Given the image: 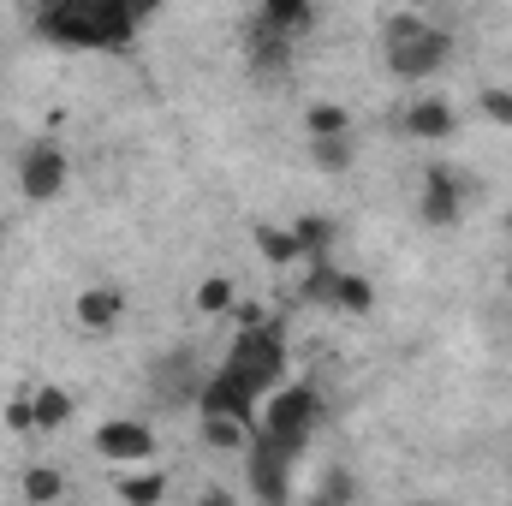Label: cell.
Masks as SVG:
<instances>
[{
  "label": "cell",
  "mask_w": 512,
  "mask_h": 506,
  "mask_svg": "<svg viewBox=\"0 0 512 506\" xmlns=\"http://www.w3.org/2000/svg\"><path fill=\"white\" fill-rule=\"evenodd\" d=\"M191 506H239V501H233V489H221V483H209V489H203V495H197Z\"/></svg>",
  "instance_id": "obj_30"
},
{
  "label": "cell",
  "mask_w": 512,
  "mask_h": 506,
  "mask_svg": "<svg viewBox=\"0 0 512 506\" xmlns=\"http://www.w3.org/2000/svg\"><path fill=\"white\" fill-rule=\"evenodd\" d=\"M30 405H36V435H48V429H66V423H72V393H66V387H54V381H36V387H30Z\"/></svg>",
  "instance_id": "obj_17"
},
{
  "label": "cell",
  "mask_w": 512,
  "mask_h": 506,
  "mask_svg": "<svg viewBox=\"0 0 512 506\" xmlns=\"http://www.w3.org/2000/svg\"><path fill=\"white\" fill-rule=\"evenodd\" d=\"M310 161L322 173H352L358 167V137H328V143H310Z\"/></svg>",
  "instance_id": "obj_23"
},
{
  "label": "cell",
  "mask_w": 512,
  "mask_h": 506,
  "mask_svg": "<svg viewBox=\"0 0 512 506\" xmlns=\"http://www.w3.org/2000/svg\"><path fill=\"white\" fill-rule=\"evenodd\" d=\"M96 453L108 465H149L155 459V429L143 417H108L96 429Z\"/></svg>",
  "instance_id": "obj_8"
},
{
  "label": "cell",
  "mask_w": 512,
  "mask_h": 506,
  "mask_svg": "<svg viewBox=\"0 0 512 506\" xmlns=\"http://www.w3.org/2000/svg\"><path fill=\"white\" fill-rule=\"evenodd\" d=\"M149 12V0H48L30 24L54 48H131Z\"/></svg>",
  "instance_id": "obj_1"
},
{
  "label": "cell",
  "mask_w": 512,
  "mask_h": 506,
  "mask_svg": "<svg viewBox=\"0 0 512 506\" xmlns=\"http://www.w3.org/2000/svg\"><path fill=\"white\" fill-rule=\"evenodd\" d=\"M256 251L268 256L274 268H292V262H304V251H298V239H292V227H274V221H256Z\"/></svg>",
  "instance_id": "obj_18"
},
{
  "label": "cell",
  "mask_w": 512,
  "mask_h": 506,
  "mask_svg": "<svg viewBox=\"0 0 512 506\" xmlns=\"http://www.w3.org/2000/svg\"><path fill=\"white\" fill-rule=\"evenodd\" d=\"M203 381H209V370L197 364V352H191V346H173V352L149 370V393H155L161 405H197Z\"/></svg>",
  "instance_id": "obj_7"
},
{
  "label": "cell",
  "mask_w": 512,
  "mask_h": 506,
  "mask_svg": "<svg viewBox=\"0 0 512 506\" xmlns=\"http://www.w3.org/2000/svg\"><path fill=\"white\" fill-rule=\"evenodd\" d=\"M72 316H78V328H84V334H114V322L126 316V292H120V286H108V280H96V286H84V292H78Z\"/></svg>",
  "instance_id": "obj_12"
},
{
  "label": "cell",
  "mask_w": 512,
  "mask_h": 506,
  "mask_svg": "<svg viewBox=\"0 0 512 506\" xmlns=\"http://www.w3.org/2000/svg\"><path fill=\"white\" fill-rule=\"evenodd\" d=\"M6 429H12V435H36V405H30V393H12V399H6Z\"/></svg>",
  "instance_id": "obj_29"
},
{
  "label": "cell",
  "mask_w": 512,
  "mask_h": 506,
  "mask_svg": "<svg viewBox=\"0 0 512 506\" xmlns=\"http://www.w3.org/2000/svg\"><path fill=\"white\" fill-rule=\"evenodd\" d=\"M292 453H280L262 429H251L245 441V477H251V495L256 506H292Z\"/></svg>",
  "instance_id": "obj_4"
},
{
  "label": "cell",
  "mask_w": 512,
  "mask_h": 506,
  "mask_svg": "<svg viewBox=\"0 0 512 506\" xmlns=\"http://www.w3.org/2000/svg\"><path fill=\"white\" fill-rule=\"evenodd\" d=\"M507 286H512V262H507Z\"/></svg>",
  "instance_id": "obj_32"
},
{
  "label": "cell",
  "mask_w": 512,
  "mask_h": 506,
  "mask_svg": "<svg viewBox=\"0 0 512 506\" xmlns=\"http://www.w3.org/2000/svg\"><path fill=\"white\" fill-rule=\"evenodd\" d=\"M221 370L239 381L251 399H268L286 387V340H280V322L256 328V334H233V352L221 358Z\"/></svg>",
  "instance_id": "obj_3"
},
{
  "label": "cell",
  "mask_w": 512,
  "mask_h": 506,
  "mask_svg": "<svg viewBox=\"0 0 512 506\" xmlns=\"http://www.w3.org/2000/svg\"><path fill=\"white\" fill-rule=\"evenodd\" d=\"M24 501L30 506H66V471L30 465V471H24Z\"/></svg>",
  "instance_id": "obj_21"
},
{
  "label": "cell",
  "mask_w": 512,
  "mask_h": 506,
  "mask_svg": "<svg viewBox=\"0 0 512 506\" xmlns=\"http://www.w3.org/2000/svg\"><path fill=\"white\" fill-rule=\"evenodd\" d=\"M447 54H453V36L441 30V24H429L417 42H399V48H382L387 72L399 78V84H423V78H435L441 66H447Z\"/></svg>",
  "instance_id": "obj_6"
},
{
  "label": "cell",
  "mask_w": 512,
  "mask_h": 506,
  "mask_svg": "<svg viewBox=\"0 0 512 506\" xmlns=\"http://www.w3.org/2000/svg\"><path fill=\"white\" fill-rule=\"evenodd\" d=\"M411 506H441V501H411Z\"/></svg>",
  "instance_id": "obj_31"
},
{
  "label": "cell",
  "mask_w": 512,
  "mask_h": 506,
  "mask_svg": "<svg viewBox=\"0 0 512 506\" xmlns=\"http://www.w3.org/2000/svg\"><path fill=\"white\" fill-rule=\"evenodd\" d=\"M114 495L126 506H161L167 501V477L161 471H131V477H114Z\"/></svg>",
  "instance_id": "obj_20"
},
{
  "label": "cell",
  "mask_w": 512,
  "mask_h": 506,
  "mask_svg": "<svg viewBox=\"0 0 512 506\" xmlns=\"http://www.w3.org/2000/svg\"><path fill=\"white\" fill-rule=\"evenodd\" d=\"M233 304H239V280H233V274H209V280L197 286V310H203V316H227Z\"/></svg>",
  "instance_id": "obj_24"
},
{
  "label": "cell",
  "mask_w": 512,
  "mask_h": 506,
  "mask_svg": "<svg viewBox=\"0 0 512 506\" xmlns=\"http://www.w3.org/2000/svg\"><path fill=\"white\" fill-rule=\"evenodd\" d=\"M256 18H262L274 36H286V42H298V36L316 30V6H310V0H262Z\"/></svg>",
  "instance_id": "obj_14"
},
{
  "label": "cell",
  "mask_w": 512,
  "mask_h": 506,
  "mask_svg": "<svg viewBox=\"0 0 512 506\" xmlns=\"http://www.w3.org/2000/svg\"><path fill=\"white\" fill-rule=\"evenodd\" d=\"M245 60H251L256 78H280V72H292V42L274 36V30L256 18L251 30H245Z\"/></svg>",
  "instance_id": "obj_13"
},
{
  "label": "cell",
  "mask_w": 512,
  "mask_h": 506,
  "mask_svg": "<svg viewBox=\"0 0 512 506\" xmlns=\"http://www.w3.org/2000/svg\"><path fill=\"white\" fill-rule=\"evenodd\" d=\"M399 131L417 137V143H447V137L459 131V114H453L447 96H417V102L399 114Z\"/></svg>",
  "instance_id": "obj_11"
},
{
  "label": "cell",
  "mask_w": 512,
  "mask_h": 506,
  "mask_svg": "<svg viewBox=\"0 0 512 506\" xmlns=\"http://www.w3.org/2000/svg\"><path fill=\"white\" fill-rule=\"evenodd\" d=\"M352 501H358V477H352L346 465H328L322 483L304 495V506H352Z\"/></svg>",
  "instance_id": "obj_19"
},
{
  "label": "cell",
  "mask_w": 512,
  "mask_h": 506,
  "mask_svg": "<svg viewBox=\"0 0 512 506\" xmlns=\"http://www.w3.org/2000/svg\"><path fill=\"white\" fill-rule=\"evenodd\" d=\"M417 215H423V227H459V215H465V185H459L453 167H429V173H423Z\"/></svg>",
  "instance_id": "obj_9"
},
{
  "label": "cell",
  "mask_w": 512,
  "mask_h": 506,
  "mask_svg": "<svg viewBox=\"0 0 512 506\" xmlns=\"http://www.w3.org/2000/svg\"><path fill=\"white\" fill-rule=\"evenodd\" d=\"M334 310H346V316H370V310H376V280H370V274H340V286H334Z\"/></svg>",
  "instance_id": "obj_22"
},
{
  "label": "cell",
  "mask_w": 512,
  "mask_h": 506,
  "mask_svg": "<svg viewBox=\"0 0 512 506\" xmlns=\"http://www.w3.org/2000/svg\"><path fill=\"white\" fill-rule=\"evenodd\" d=\"M304 137H310V143L358 137V120H352V108H340V102H310V108H304Z\"/></svg>",
  "instance_id": "obj_15"
},
{
  "label": "cell",
  "mask_w": 512,
  "mask_h": 506,
  "mask_svg": "<svg viewBox=\"0 0 512 506\" xmlns=\"http://www.w3.org/2000/svg\"><path fill=\"white\" fill-rule=\"evenodd\" d=\"M429 30V18L423 12H387V24H382V48H399V42H417Z\"/></svg>",
  "instance_id": "obj_27"
},
{
  "label": "cell",
  "mask_w": 512,
  "mask_h": 506,
  "mask_svg": "<svg viewBox=\"0 0 512 506\" xmlns=\"http://www.w3.org/2000/svg\"><path fill=\"white\" fill-rule=\"evenodd\" d=\"M477 114H483L489 126H507V131H512V90H501V84H489V90L477 96Z\"/></svg>",
  "instance_id": "obj_28"
},
{
  "label": "cell",
  "mask_w": 512,
  "mask_h": 506,
  "mask_svg": "<svg viewBox=\"0 0 512 506\" xmlns=\"http://www.w3.org/2000/svg\"><path fill=\"white\" fill-rule=\"evenodd\" d=\"M292 239H298L304 262H322V256L334 251V239H340V221L334 215H298L292 221Z\"/></svg>",
  "instance_id": "obj_16"
},
{
  "label": "cell",
  "mask_w": 512,
  "mask_h": 506,
  "mask_svg": "<svg viewBox=\"0 0 512 506\" xmlns=\"http://www.w3.org/2000/svg\"><path fill=\"white\" fill-rule=\"evenodd\" d=\"M197 411L203 417H233V423H245V429H256V405L251 393L239 387V381L227 376V370H209V381H203V393H197Z\"/></svg>",
  "instance_id": "obj_10"
},
{
  "label": "cell",
  "mask_w": 512,
  "mask_h": 506,
  "mask_svg": "<svg viewBox=\"0 0 512 506\" xmlns=\"http://www.w3.org/2000/svg\"><path fill=\"white\" fill-rule=\"evenodd\" d=\"M316 423H322V393H316L310 381H286V387L268 393L262 411H256V429H262L280 453H292V459H304Z\"/></svg>",
  "instance_id": "obj_2"
},
{
  "label": "cell",
  "mask_w": 512,
  "mask_h": 506,
  "mask_svg": "<svg viewBox=\"0 0 512 506\" xmlns=\"http://www.w3.org/2000/svg\"><path fill=\"white\" fill-rule=\"evenodd\" d=\"M334 286H340V268L322 256V262H304V304H334Z\"/></svg>",
  "instance_id": "obj_25"
},
{
  "label": "cell",
  "mask_w": 512,
  "mask_h": 506,
  "mask_svg": "<svg viewBox=\"0 0 512 506\" xmlns=\"http://www.w3.org/2000/svg\"><path fill=\"white\" fill-rule=\"evenodd\" d=\"M245 441H251L245 423H233V417H203V447H215V453H245Z\"/></svg>",
  "instance_id": "obj_26"
},
{
  "label": "cell",
  "mask_w": 512,
  "mask_h": 506,
  "mask_svg": "<svg viewBox=\"0 0 512 506\" xmlns=\"http://www.w3.org/2000/svg\"><path fill=\"white\" fill-rule=\"evenodd\" d=\"M66 179H72V161H66V149L54 137H36L18 155V191H24V203H54L66 191Z\"/></svg>",
  "instance_id": "obj_5"
}]
</instances>
